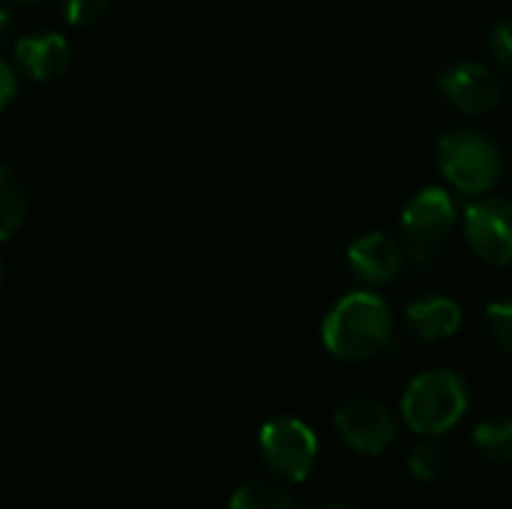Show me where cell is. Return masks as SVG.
Wrapping results in <instances>:
<instances>
[{"mask_svg": "<svg viewBox=\"0 0 512 509\" xmlns=\"http://www.w3.org/2000/svg\"><path fill=\"white\" fill-rule=\"evenodd\" d=\"M333 423H336L339 438L354 453H363V456H381L399 438L393 411L384 402L369 399V396H357V399H348L345 405H339Z\"/></svg>", "mask_w": 512, "mask_h": 509, "instance_id": "5", "label": "cell"}, {"mask_svg": "<svg viewBox=\"0 0 512 509\" xmlns=\"http://www.w3.org/2000/svg\"><path fill=\"white\" fill-rule=\"evenodd\" d=\"M69 63L72 51L60 33H30L12 45V66L27 81H57Z\"/></svg>", "mask_w": 512, "mask_h": 509, "instance_id": "9", "label": "cell"}, {"mask_svg": "<svg viewBox=\"0 0 512 509\" xmlns=\"http://www.w3.org/2000/svg\"><path fill=\"white\" fill-rule=\"evenodd\" d=\"M474 447L498 465H512V414L486 417L474 429Z\"/></svg>", "mask_w": 512, "mask_h": 509, "instance_id": "12", "label": "cell"}, {"mask_svg": "<svg viewBox=\"0 0 512 509\" xmlns=\"http://www.w3.org/2000/svg\"><path fill=\"white\" fill-rule=\"evenodd\" d=\"M27 216V192L21 177L0 165V243L9 240Z\"/></svg>", "mask_w": 512, "mask_h": 509, "instance_id": "13", "label": "cell"}, {"mask_svg": "<svg viewBox=\"0 0 512 509\" xmlns=\"http://www.w3.org/2000/svg\"><path fill=\"white\" fill-rule=\"evenodd\" d=\"M12 3H21V6H30V3H39V0H12Z\"/></svg>", "mask_w": 512, "mask_h": 509, "instance_id": "21", "label": "cell"}, {"mask_svg": "<svg viewBox=\"0 0 512 509\" xmlns=\"http://www.w3.org/2000/svg\"><path fill=\"white\" fill-rule=\"evenodd\" d=\"M465 237L471 249L495 264H512V201L504 198H480L465 210Z\"/></svg>", "mask_w": 512, "mask_h": 509, "instance_id": "7", "label": "cell"}, {"mask_svg": "<svg viewBox=\"0 0 512 509\" xmlns=\"http://www.w3.org/2000/svg\"><path fill=\"white\" fill-rule=\"evenodd\" d=\"M447 468V453L441 450V444H435L432 438L420 441L411 453H408V471L414 480L420 483H435Z\"/></svg>", "mask_w": 512, "mask_h": 509, "instance_id": "15", "label": "cell"}, {"mask_svg": "<svg viewBox=\"0 0 512 509\" xmlns=\"http://www.w3.org/2000/svg\"><path fill=\"white\" fill-rule=\"evenodd\" d=\"M456 222V204L444 189H423L417 192L402 210V231L411 243V255L426 261L432 249L447 237Z\"/></svg>", "mask_w": 512, "mask_h": 509, "instance_id": "6", "label": "cell"}, {"mask_svg": "<svg viewBox=\"0 0 512 509\" xmlns=\"http://www.w3.org/2000/svg\"><path fill=\"white\" fill-rule=\"evenodd\" d=\"M489 48H492L495 60H498L507 72H512V15L495 24L492 36H489Z\"/></svg>", "mask_w": 512, "mask_h": 509, "instance_id": "18", "label": "cell"}, {"mask_svg": "<svg viewBox=\"0 0 512 509\" xmlns=\"http://www.w3.org/2000/svg\"><path fill=\"white\" fill-rule=\"evenodd\" d=\"M438 165L444 177L465 195H483L504 177V156L492 138L474 129H453L438 141Z\"/></svg>", "mask_w": 512, "mask_h": 509, "instance_id": "3", "label": "cell"}, {"mask_svg": "<svg viewBox=\"0 0 512 509\" xmlns=\"http://www.w3.org/2000/svg\"><path fill=\"white\" fill-rule=\"evenodd\" d=\"M108 6H111V0H60L63 18H66L72 27L96 24V21L108 12Z\"/></svg>", "mask_w": 512, "mask_h": 509, "instance_id": "16", "label": "cell"}, {"mask_svg": "<svg viewBox=\"0 0 512 509\" xmlns=\"http://www.w3.org/2000/svg\"><path fill=\"white\" fill-rule=\"evenodd\" d=\"M468 405L471 390L459 372L429 369L408 384L402 396V420L411 432L423 438H438L468 414Z\"/></svg>", "mask_w": 512, "mask_h": 509, "instance_id": "2", "label": "cell"}, {"mask_svg": "<svg viewBox=\"0 0 512 509\" xmlns=\"http://www.w3.org/2000/svg\"><path fill=\"white\" fill-rule=\"evenodd\" d=\"M15 93H18V72L12 63H6L0 57V111H6L12 105Z\"/></svg>", "mask_w": 512, "mask_h": 509, "instance_id": "19", "label": "cell"}, {"mask_svg": "<svg viewBox=\"0 0 512 509\" xmlns=\"http://www.w3.org/2000/svg\"><path fill=\"white\" fill-rule=\"evenodd\" d=\"M324 348L345 363H363L381 354L393 339L390 306L372 291L342 297L321 324Z\"/></svg>", "mask_w": 512, "mask_h": 509, "instance_id": "1", "label": "cell"}, {"mask_svg": "<svg viewBox=\"0 0 512 509\" xmlns=\"http://www.w3.org/2000/svg\"><path fill=\"white\" fill-rule=\"evenodd\" d=\"M486 321H489V330H492L495 342H498L507 354H512V300L489 303Z\"/></svg>", "mask_w": 512, "mask_h": 509, "instance_id": "17", "label": "cell"}, {"mask_svg": "<svg viewBox=\"0 0 512 509\" xmlns=\"http://www.w3.org/2000/svg\"><path fill=\"white\" fill-rule=\"evenodd\" d=\"M258 450L267 471L288 483H303L318 462V438L297 417H273L270 423H264L258 435Z\"/></svg>", "mask_w": 512, "mask_h": 509, "instance_id": "4", "label": "cell"}, {"mask_svg": "<svg viewBox=\"0 0 512 509\" xmlns=\"http://www.w3.org/2000/svg\"><path fill=\"white\" fill-rule=\"evenodd\" d=\"M0 285H3V264H0Z\"/></svg>", "mask_w": 512, "mask_h": 509, "instance_id": "23", "label": "cell"}, {"mask_svg": "<svg viewBox=\"0 0 512 509\" xmlns=\"http://www.w3.org/2000/svg\"><path fill=\"white\" fill-rule=\"evenodd\" d=\"M228 509H297V504L279 483L249 480L234 489Z\"/></svg>", "mask_w": 512, "mask_h": 509, "instance_id": "14", "label": "cell"}, {"mask_svg": "<svg viewBox=\"0 0 512 509\" xmlns=\"http://www.w3.org/2000/svg\"><path fill=\"white\" fill-rule=\"evenodd\" d=\"M12 33H15V15L9 6L0 3V48L12 39Z\"/></svg>", "mask_w": 512, "mask_h": 509, "instance_id": "20", "label": "cell"}, {"mask_svg": "<svg viewBox=\"0 0 512 509\" xmlns=\"http://www.w3.org/2000/svg\"><path fill=\"white\" fill-rule=\"evenodd\" d=\"M321 509H351V507H342V504H330V507H321Z\"/></svg>", "mask_w": 512, "mask_h": 509, "instance_id": "22", "label": "cell"}, {"mask_svg": "<svg viewBox=\"0 0 512 509\" xmlns=\"http://www.w3.org/2000/svg\"><path fill=\"white\" fill-rule=\"evenodd\" d=\"M402 261H405V255H402L399 243L381 231L363 234L348 246V264L354 267V273L360 279H366L372 285L393 282L402 270Z\"/></svg>", "mask_w": 512, "mask_h": 509, "instance_id": "10", "label": "cell"}, {"mask_svg": "<svg viewBox=\"0 0 512 509\" xmlns=\"http://www.w3.org/2000/svg\"><path fill=\"white\" fill-rule=\"evenodd\" d=\"M438 84L444 96L465 114H486L504 99L501 78L483 63H456L441 72Z\"/></svg>", "mask_w": 512, "mask_h": 509, "instance_id": "8", "label": "cell"}, {"mask_svg": "<svg viewBox=\"0 0 512 509\" xmlns=\"http://www.w3.org/2000/svg\"><path fill=\"white\" fill-rule=\"evenodd\" d=\"M408 324L411 330L426 342H441L459 333L462 327V309L453 297H423L408 306Z\"/></svg>", "mask_w": 512, "mask_h": 509, "instance_id": "11", "label": "cell"}]
</instances>
